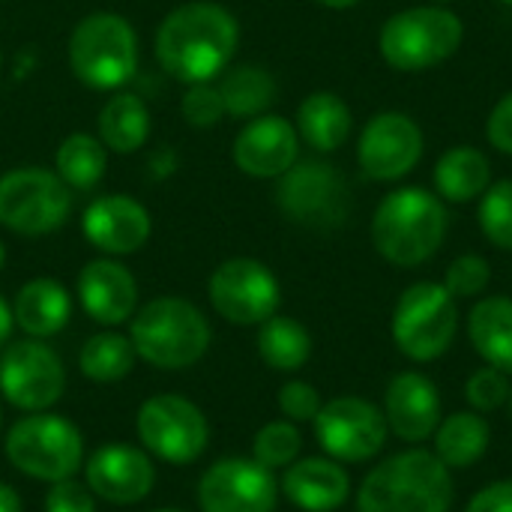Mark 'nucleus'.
<instances>
[{"label": "nucleus", "instance_id": "obj_1", "mask_svg": "<svg viewBox=\"0 0 512 512\" xmlns=\"http://www.w3.org/2000/svg\"><path fill=\"white\" fill-rule=\"evenodd\" d=\"M237 45V18L210 0H192L171 9L156 30V60L183 84H204L222 75L231 66Z\"/></svg>", "mask_w": 512, "mask_h": 512}, {"label": "nucleus", "instance_id": "obj_2", "mask_svg": "<svg viewBox=\"0 0 512 512\" xmlns=\"http://www.w3.org/2000/svg\"><path fill=\"white\" fill-rule=\"evenodd\" d=\"M450 213L444 201L420 186L390 192L372 216V243L396 267L426 264L444 243Z\"/></svg>", "mask_w": 512, "mask_h": 512}, {"label": "nucleus", "instance_id": "obj_3", "mask_svg": "<svg viewBox=\"0 0 512 512\" xmlns=\"http://www.w3.org/2000/svg\"><path fill=\"white\" fill-rule=\"evenodd\" d=\"M450 468L426 450L390 456L372 468L357 492V512H450Z\"/></svg>", "mask_w": 512, "mask_h": 512}, {"label": "nucleus", "instance_id": "obj_4", "mask_svg": "<svg viewBox=\"0 0 512 512\" xmlns=\"http://www.w3.org/2000/svg\"><path fill=\"white\" fill-rule=\"evenodd\" d=\"M135 354L156 369H189L210 348V321L183 297H156L132 315Z\"/></svg>", "mask_w": 512, "mask_h": 512}, {"label": "nucleus", "instance_id": "obj_5", "mask_svg": "<svg viewBox=\"0 0 512 512\" xmlns=\"http://www.w3.org/2000/svg\"><path fill=\"white\" fill-rule=\"evenodd\" d=\"M66 57L84 87L117 93L138 72V33L117 12H90L72 27Z\"/></svg>", "mask_w": 512, "mask_h": 512}, {"label": "nucleus", "instance_id": "obj_6", "mask_svg": "<svg viewBox=\"0 0 512 512\" xmlns=\"http://www.w3.org/2000/svg\"><path fill=\"white\" fill-rule=\"evenodd\" d=\"M462 18L441 6H414L390 15L381 27V57L399 72H423L450 60L462 45Z\"/></svg>", "mask_w": 512, "mask_h": 512}, {"label": "nucleus", "instance_id": "obj_7", "mask_svg": "<svg viewBox=\"0 0 512 512\" xmlns=\"http://www.w3.org/2000/svg\"><path fill=\"white\" fill-rule=\"evenodd\" d=\"M6 459L15 471L42 480L60 483L75 477L84 462L81 432L57 414H27L6 432Z\"/></svg>", "mask_w": 512, "mask_h": 512}, {"label": "nucleus", "instance_id": "obj_8", "mask_svg": "<svg viewBox=\"0 0 512 512\" xmlns=\"http://www.w3.org/2000/svg\"><path fill=\"white\" fill-rule=\"evenodd\" d=\"M393 342L417 363H432L450 351L459 330L456 297L438 282L411 285L393 309Z\"/></svg>", "mask_w": 512, "mask_h": 512}, {"label": "nucleus", "instance_id": "obj_9", "mask_svg": "<svg viewBox=\"0 0 512 512\" xmlns=\"http://www.w3.org/2000/svg\"><path fill=\"white\" fill-rule=\"evenodd\" d=\"M72 189L48 168H12L0 177V225L21 237H45L66 225Z\"/></svg>", "mask_w": 512, "mask_h": 512}, {"label": "nucleus", "instance_id": "obj_10", "mask_svg": "<svg viewBox=\"0 0 512 512\" xmlns=\"http://www.w3.org/2000/svg\"><path fill=\"white\" fill-rule=\"evenodd\" d=\"M135 432L144 450L168 465H192L210 444V426L201 408L174 393L147 399L138 408Z\"/></svg>", "mask_w": 512, "mask_h": 512}, {"label": "nucleus", "instance_id": "obj_11", "mask_svg": "<svg viewBox=\"0 0 512 512\" xmlns=\"http://www.w3.org/2000/svg\"><path fill=\"white\" fill-rule=\"evenodd\" d=\"M276 204L291 222L333 228L348 213V186L330 162L297 159L276 183Z\"/></svg>", "mask_w": 512, "mask_h": 512}, {"label": "nucleus", "instance_id": "obj_12", "mask_svg": "<svg viewBox=\"0 0 512 512\" xmlns=\"http://www.w3.org/2000/svg\"><path fill=\"white\" fill-rule=\"evenodd\" d=\"M210 306L231 324L252 327L276 315L282 291L273 270L255 258H231L219 264L207 282Z\"/></svg>", "mask_w": 512, "mask_h": 512}, {"label": "nucleus", "instance_id": "obj_13", "mask_svg": "<svg viewBox=\"0 0 512 512\" xmlns=\"http://www.w3.org/2000/svg\"><path fill=\"white\" fill-rule=\"evenodd\" d=\"M66 372L60 357L42 339H24L0 354V393L27 414H42L60 402Z\"/></svg>", "mask_w": 512, "mask_h": 512}, {"label": "nucleus", "instance_id": "obj_14", "mask_svg": "<svg viewBox=\"0 0 512 512\" xmlns=\"http://www.w3.org/2000/svg\"><path fill=\"white\" fill-rule=\"evenodd\" d=\"M321 450L336 462H366L387 444V417L360 396H339L321 405L312 420Z\"/></svg>", "mask_w": 512, "mask_h": 512}, {"label": "nucleus", "instance_id": "obj_15", "mask_svg": "<svg viewBox=\"0 0 512 512\" xmlns=\"http://www.w3.org/2000/svg\"><path fill=\"white\" fill-rule=\"evenodd\" d=\"M423 159V129L402 111L375 114L360 135L357 162L369 180L393 183L408 177Z\"/></svg>", "mask_w": 512, "mask_h": 512}, {"label": "nucleus", "instance_id": "obj_16", "mask_svg": "<svg viewBox=\"0 0 512 512\" xmlns=\"http://www.w3.org/2000/svg\"><path fill=\"white\" fill-rule=\"evenodd\" d=\"M276 498L273 471L255 459H222L198 483L201 512H273Z\"/></svg>", "mask_w": 512, "mask_h": 512}, {"label": "nucleus", "instance_id": "obj_17", "mask_svg": "<svg viewBox=\"0 0 512 512\" xmlns=\"http://www.w3.org/2000/svg\"><path fill=\"white\" fill-rule=\"evenodd\" d=\"M234 165L258 180H279L300 159L297 126L279 114L252 117L234 138Z\"/></svg>", "mask_w": 512, "mask_h": 512}, {"label": "nucleus", "instance_id": "obj_18", "mask_svg": "<svg viewBox=\"0 0 512 512\" xmlns=\"http://www.w3.org/2000/svg\"><path fill=\"white\" fill-rule=\"evenodd\" d=\"M87 489L108 501V504H138L153 492L156 483V468L150 462V456L132 444H105L99 447L87 465Z\"/></svg>", "mask_w": 512, "mask_h": 512}, {"label": "nucleus", "instance_id": "obj_19", "mask_svg": "<svg viewBox=\"0 0 512 512\" xmlns=\"http://www.w3.org/2000/svg\"><path fill=\"white\" fill-rule=\"evenodd\" d=\"M81 231L90 246L105 255H132L150 240V210L132 195H99L81 216Z\"/></svg>", "mask_w": 512, "mask_h": 512}, {"label": "nucleus", "instance_id": "obj_20", "mask_svg": "<svg viewBox=\"0 0 512 512\" xmlns=\"http://www.w3.org/2000/svg\"><path fill=\"white\" fill-rule=\"evenodd\" d=\"M78 303L81 309L105 327L123 324L138 312V285L129 267L114 258L87 261L78 273Z\"/></svg>", "mask_w": 512, "mask_h": 512}, {"label": "nucleus", "instance_id": "obj_21", "mask_svg": "<svg viewBox=\"0 0 512 512\" xmlns=\"http://www.w3.org/2000/svg\"><path fill=\"white\" fill-rule=\"evenodd\" d=\"M387 426L408 444H420L435 435L441 423L438 387L420 372H402L390 381L384 396Z\"/></svg>", "mask_w": 512, "mask_h": 512}, {"label": "nucleus", "instance_id": "obj_22", "mask_svg": "<svg viewBox=\"0 0 512 512\" xmlns=\"http://www.w3.org/2000/svg\"><path fill=\"white\" fill-rule=\"evenodd\" d=\"M282 492L306 512L339 510L351 495V477L336 459H303L288 465Z\"/></svg>", "mask_w": 512, "mask_h": 512}, {"label": "nucleus", "instance_id": "obj_23", "mask_svg": "<svg viewBox=\"0 0 512 512\" xmlns=\"http://www.w3.org/2000/svg\"><path fill=\"white\" fill-rule=\"evenodd\" d=\"M72 315V297L69 291L48 276L30 279L21 285L12 303V318L15 324L30 336V339H48L57 336Z\"/></svg>", "mask_w": 512, "mask_h": 512}, {"label": "nucleus", "instance_id": "obj_24", "mask_svg": "<svg viewBox=\"0 0 512 512\" xmlns=\"http://www.w3.org/2000/svg\"><path fill=\"white\" fill-rule=\"evenodd\" d=\"M354 117L342 96L330 90L309 93L297 108V135L318 153L339 150L351 135Z\"/></svg>", "mask_w": 512, "mask_h": 512}, {"label": "nucleus", "instance_id": "obj_25", "mask_svg": "<svg viewBox=\"0 0 512 512\" xmlns=\"http://www.w3.org/2000/svg\"><path fill=\"white\" fill-rule=\"evenodd\" d=\"M468 336L489 366L512 372V297L480 300L471 309Z\"/></svg>", "mask_w": 512, "mask_h": 512}, {"label": "nucleus", "instance_id": "obj_26", "mask_svg": "<svg viewBox=\"0 0 512 512\" xmlns=\"http://www.w3.org/2000/svg\"><path fill=\"white\" fill-rule=\"evenodd\" d=\"M492 186V165L483 150L477 147H453L435 165V189L438 198L453 204H468L483 198Z\"/></svg>", "mask_w": 512, "mask_h": 512}, {"label": "nucleus", "instance_id": "obj_27", "mask_svg": "<svg viewBox=\"0 0 512 512\" xmlns=\"http://www.w3.org/2000/svg\"><path fill=\"white\" fill-rule=\"evenodd\" d=\"M99 141L114 153H138L150 138V108L135 93H114L99 111Z\"/></svg>", "mask_w": 512, "mask_h": 512}, {"label": "nucleus", "instance_id": "obj_28", "mask_svg": "<svg viewBox=\"0 0 512 512\" xmlns=\"http://www.w3.org/2000/svg\"><path fill=\"white\" fill-rule=\"evenodd\" d=\"M432 438H435V456L450 471H462V468L474 465L477 459H483L492 429L477 411H459V414L441 420Z\"/></svg>", "mask_w": 512, "mask_h": 512}, {"label": "nucleus", "instance_id": "obj_29", "mask_svg": "<svg viewBox=\"0 0 512 512\" xmlns=\"http://www.w3.org/2000/svg\"><path fill=\"white\" fill-rule=\"evenodd\" d=\"M225 114L231 117H261L267 114V108L276 102V81L264 66L255 63H243V66H231L225 69L222 81L216 84Z\"/></svg>", "mask_w": 512, "mask_h": 512}, {"label": "nucleus", "instance_id": "obj_30", "mask_svg": "<svg viewBox=\"0 0 512 512\" xmlns=\"http://www.w3.org/2000/svg\"><path fill=\"white\" fill-rule=\"evenodd\" d=\"M105 168H108V150L96 135H87V132L66 135L54 153L57 177L75 192L96 189L105 177Z\"/></svg>", "mask_w": 512, "mask_h": 512}, {"label": "nucleus", "instance_id": "obj_31", "mask_svg": "<svg viewBox=\"0 0 512 512\" xmlns=\"http://www.w3.org/2000/svg\"><path fill=\"white\" fill-rule=\"evenodd\" d=\"M258 354L276 372H297L312 357V336L300 321L273 315L258 330Z\"/></svg>", "mask_w": 512, "mask_h": 512}, {"label": "nucleus", "instance_id": "obj_32", "mask_svg": "<svg viewBox=\"0 0 512 512\" xmlns=\"http://www.w3.org/2000/svg\"><path fill=\"white\" fill-rule=\"evenodd\" d=\"M135 348L132 339L123 333H96L84 342L81 354H78V369L84 378L96 381V384H114L123 381L132 369H135Z\"/></svg>", "mask_w": 512, "mask_h": 512}, {"label": "nucleus", "instance_id": "obj_33", "mask_svg": "<svg viewBox=\"0 0 512 512\" xmlns=\"http://www.w3.org/2000/svg\"><path fill=\"white\" fill-rule=\"evenodd\" d=\"M300 447H303V438H300L297 426L288 420H276V423H267L264 429H258V435L252 441V459L270 471L288 468L297 462Z\"/></svg>", "mask_w": 512, "mask_h": 512}, {"label": "nucleus", "instance_id": "obj_34", "mask_svg": "<svg viewBox=\"0 0 512 512\" xmlns=\"http://www.w3.org/2000/svg\"><path fill=\"white\" fill-rule=\"evenodd\" d=\"M480 228L498 249H512V180H498L483 192Z\"/></svg>", "mask_w": 512, "mask_h": 512}, {"label": "nucleus", "instance_id": "obj_35", "mask_svg": "<svg viewBox=\"0 0 512 512\" xmlns=\"http://www.w3.org/2000/svg\"><path fill=\"white\" fill-rule=\"evenodd\" d=\"M183 120L195 129H210L225 117V105L219 96V87L213 81L204 84H186L183 102H180Z\"/></svg>", "mask_w": 512, "mask_h": 512}, {"label": "nucleus", "instance_id": "obj_36", "mask_svg": "<svg viewBox=\"0 0 512 512\" xmlns=\"http://www.w3.org/2000/svg\"><path fill=\"white\" fill-rule=\"evenodd\" d=\"M492 279V267L483 255H462L450 264L447 276H444V288L462 300V297H477L489 288Z\"/></svg>", "mask_w": 512, "mask_h": 512}, {"label": "nucleus", "instance_id": "obj_37", "mask_svg": "<svg viewBox=\"0 0 512 512\" xmlns=\"http://www.w3.org/2000/svg\"><path fill=\"white\" fill-rule=\"evenodd\" d=\"M510 381H507V372L495 369V366H486V369H477L468 384H465V396L468 402L483 414V411H495L501 405H507L510 399Z\"/></svg>", "mask_w": 512, "mask_h": 512}, {"label": "nucleus", "instance_id": "obj_38", "mask_svg": "<svg viewBox=\"0 0 512 512\" xmlns=\"http://www.w3.org/2000/svg\"><path fill=\"white\" fill-rule=\"evenodd\" d=\"M279 408L291 423H312L321 411V396L306 381H288L279 390Z\"/></svg>", "mask_w": 512, "mask_h": 512}, {"label": "nucleus", "instance_id": "obj_39", "mask_svg": "<svg viewBox=\"0 0 512 512\" xmlns=\"http://www.w3.org/2000/svg\"><path fill=\"white\" fill-rule=\"evenodd\" d=\"M45 512H96V501L87 486L69 477V480L51 483L45 495Z\"/></svg>", "mask_w": 512, "mask_h": 512}, {"label": "nucleus", "instance_id": "obj_40", "mask_svg": "<svg viewBox=\"0 0 512 512\" xmlns=\"http://www.w3.org/2000/svg\"><path fill=\"white\" fill-rule=\"evenodd\" d=\"M486 138L495 150L512 156V90L507 96H501V102L492 108L486 120Z\"/></svg>", "mask_w": 512, "mask_h": 512}, {"label": "nucleus", "instance_id": "obj_41", "mask_svg": "<svg viewBox=\"0 0 512 512\" xmlns=\"http://www.w3.org/2000/svg\"><path fill=\"white\" fill-rule=\"evenodd\" d=\"M465 512H512V480H501L480 489Z\"/></svg>", "mask_w": 512, "mask_h": 512}, {"label": "nucleus", "instance_id": "obj_42", "mask_svg": "<svg viewBox=\"0 0 512 512\" xmlns=\"http://www.w3.org/2000/svg\"><path fill=\"white\" fill-rule=\"evenodd\" d=\"M12 327H15L12 309H9V306H6V300L0 297V348L9 342V336H12Z\"/></svg>", "mask_w": 512, "mask_h": 512}, {"label": "nucleus", "instance_id": "obj_43", "mask_svg": "<svg viewBox=\"0 0 512 512\" xmlns=\"http://www.w3.org/2000/svg\"><path fill=\"white\" fill-rule=\"evenodd\" d=\"M0 512H21V498L12 486L0 483Z\"/></svg>", "mask_w": 512, "mask_h": 512}, {"label": "nucleus", "instance_id": "obj_44", "mask_svg": "<svg viewBox=\"0 0 512 512\" xmlns=\"http://www.w3.org/2000/svg\"><path fill=\"white\" fill-rule=\"evenodd\" d=\"M318 3H324V6H330V9H351V6H357L360 0H318Z\"/></svg>", "mask_w": 512, "mask_h": 512}, {"label": "nucleus", "instance_id": "obj_45", "mask_svg": "<svg viewBox=\"0 0 512 512\" xmlns=\"http://www.w3.org/2000/svg\"><path fill=\"white\" fill-rule=\"evenodd\" d=\"M3 261H6V249H3V243H0V267H3Z\"/></svg>", "mask_w": 512, "mask_h": 512}, {"label": "nucleus", "instance_id": "obj_46", "mask_svg": "<svg viewBox=\"0 0 512 512\" xmlns=\"http://www.w3.org/2000/svg\"><path fill=\"white\" fill-rule=\"evenodd\" d=\"M507 405H510V417H512V387H510V399H507Z\"/></svg>", "mask_w": 512, "mask_h": 512}, {"label": "nucleus", "instance_id": "obj_47", "mask_svg": "<svg viewBox=\"0 0 512 512\" xmlns=\"http://www.w3.org/2000/svg\"><path fill=\"white\" fill-rule=\"evenodd\" d=\"M156 512H186V510H174V507H168V510H156Z\"/></svg>", "mask_w": 512, "mask_h": 512}, {"label": "nucleus", "instance_id": "obj_48", "mask_svg": "<svg viewBox=\"0 0 512 512\" xmlns=\"http://www.w3.org/2000/svg\"><path fill=\"white\" fill-rule=\"evenodd\" d=\"M501 3H507V6H512V0H501Z\"/></svg>", "mask_w": 512, "mask_h": 512}, {"label": "nucleus", "instance_id": "obj_49", "mask_svg": "<svg viewBox=\"0 0 512 512\" xmlns=\"http://www.w3.org/2000/svg\"><path fill=\"white\" fill-rule=\"evenodd\" d=\"M435 3H441V6H444V3H447V0H435Z\"/></svg>", "mask_w": 512, "mask_h": 512}, {"label": "nucleus", "instance_id": "obj_50", "mask_svg": "<svg viewBox=\"0 0 512 512\" xmlns=\"http://www.w3.org/2000/svg\"><path fill=\"white\" fill-rule=\"evenodd\" d=\"M0 426H3V411H0Z\"/></svg>", "mask_w": 512, "mask_h": 512}, {"label": "nucleus", "instance_id": "obj_51", "mask_svg": "<svg viewBox=\"0 0 512 512\" xmlns=\"http://www.w3.org/2000/svg\"><path fill=\"white\" fill-rule=\"evenodd\" d=\"M0 60H3V54H0Z\"/></svg>", "mask_w": 512, "mask_h": 512}]
</instances>
